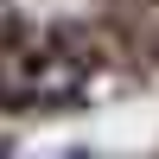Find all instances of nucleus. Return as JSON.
I'll use <instances>...</instances> for the list:
<instances>
[{
	"mask_svg": "<svg viewBox=\"0 0 159 159\" xmlns=\"http://www.w3.org/2000/svg\"><path fill=\"white\" fill-rule=\"evenodd\" d=\"M83 83H89V64L76 51H57V45L19 51L13 70H7V96L13 102H70Z\"/></svg>",
	"mask_w": 159,
	"mask_h": 159,
	"instance_id": "nucleus-1",
	"label": "nucleus"
}]
</instances>
